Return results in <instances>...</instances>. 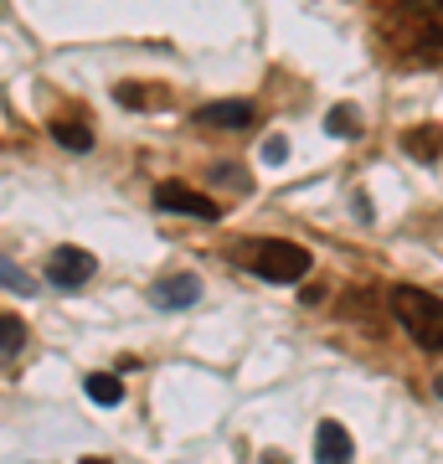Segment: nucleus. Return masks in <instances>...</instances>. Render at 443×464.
Returning <instances> with one entry per match:
<instances>
[{"label":"nucleus","instance_id":"nucleus-1","mask_svg":"<svg viewBox=\"0 0 443 464\" xmlns=\"http://www.w3.org/2000/svg\"><path fill=\"white\" fill-rule=\"evenodd\" d=\"M377 42L397 67H443V0H392L377 16Z\"/></svg>","mask_w":443,"mask_h":464},{"label":"nucleus","instance_id":"nucleus-4","mask_svg":"<svg viewBox=\"0 0 443 464\" xmlns=\"http://www.w3.org/2000/svg\"><path fill=\"white\" fill-rule=\"evenodd\" d=\"M197 130H253L258 124V103H247V99H222V103H207V109H197V119H191Z\"/></svg>","mask_w":443,"mask_h":464},{"label":"nucleus","instance_id":"nucleus-5","mask_svg":"<svg viewBox=\"0 0 443 464\" xmlns=\"http://www.w3.org/2000/svg\"><path fill=\"white\" fill-rule=\"evenodd\" d=\"M155 207L160 212H181V217H197V222H217V201L212 197H201V191H191V186H181V181H165V186H155Z\"/></svg>","mask_w":443,"mask_h":464},{"label":"nucleus","instance_id":"nucleus-10","mask_svg":"<svg viewBox=\"0 0 443 464\" xmlns=\"http://www.w3.org/2000/svg\"><path fill=\"white\" fill-rule=\"evenodd\" d=\"M124 109H165V93H149V83H119V93H114Z\"/></svg>","mask_w":443,"mask_h":464},{"label":"nucleus","instance_id":"nucleus-15","mask_svg":"<svg viewBox=\"0 0 443 464\" xmlns=\"http://www.w3.org/2000/svg\"><path fill=\"white\" fill-rule=\"evenodd\" d=\"M408 150L412 155H433V134H408Z\"/></svg>","mask_w":443,"mask_h":464},{"label":"nucleus","instance_id":"nucleus-11","mask_svg":"<svg viewBox=\"0 0 443 464\" xmlns=\"http://www.w3.org/2000/svg\"><path fill=\"white\" fill-rule=\"evenodd\" d=\"M88 398L99 402V408H114V402H124V382L109 377V372H93L88 377Z\"/></svg>","mask_w":443,"mask_h":464},{"label":"nucleus","instance_id":"nucleus-9","mask_svg":"<svg viewBox=\"0 0 443 464\" xmlns=\"http://www.w3.org/2000/svg\"><path fill=\"white\" fill-rule=\"evenodd\" d=\"M21 346H26V320H21V315H5V310H0V366L16 362Z\"/></svg>","mask_w":443,"mask_h":464},{"label":"nucleus","instance_id":"nucleus-6","mask_svg":"<svg viewBox=\"0 0 443 464\" xmlns=\"http://www.w3.org/2000/svg\"><path fill=\"white\" fill-rule=\"evenodd\" d=\"M93 253H82V248H57L47 253V284H57V289H78V284L93 279Z\"/></svg>","mask_w":443,"mask_h":464},{"label":"nucleus","instance_id":"nucleus-14","mask_svg":"<svg viewBox=\"0 0 443 464\" xmlns=\"http://www.w3.org/2000/svg\"><path fill=\"white\" fill-rule=\"evenodd\" d=\"M0 284H11V289H21V295L32 289V279H26V274H21L16 264H5V258H0Z\"/></svg>","mask_w":443,"mask_h":464},{"label":"nucleus","instance_id":"nucleus-8","mask_svg":"<svg viewBox=\"0 0 443 464\" xmlns=\"http://www.w3.org/2000/svg\"><path fill=\"white\" fill-rule=\"evenodd\" d=\"M314 459H356V444H351V433L335 418L314 429Z\"/></svg>","mask_w":443,"mask_h":464},{"label":"nucleus","instance_id":"nucleus-16","mask_svg":"<svg viewBox=\"0 0 443 464\" xmlns=\"http://www.w3.org/2000/svg\"><path fill=\"white\" fill-rule=\"evenodd\" d=\"M263 160H284V140H268L263 145Z\"/></svg>","mask_w":443,"mask_h":464},{"label":"nucleus","instance_id":"nucleus-13","mask_svg":"<svg viewBox=\"0 0 443 464\" xmlns=\"http://www.w3.org/2000/svg\"><path fill=\"white\" fill-rule=\"evenodd\" d=\"M330 134H345V140H356L361 134V109H351V103H341V109H330Z\"/></svg>","mask_w":443,"mask_h":464},{"label":"nucleus","instance_id":"nucleus-2","mask_svg":"<svg viewBox=\"0 0 443 464\" xmlns=\"http://www.w3.org/2000/svg\"><path fill=\"white\" fill-rule=\"evenodd\" d=\"M392 320L412 335L418 351H443V299L428 295V289H392Z\"/></svg>","mask_w":443,"mask_h":464},{"label":"nucleus","instance_id":"nucleus-17","mask_svg":"<svg viewBox=\"0 0 443 464\" xmlns=\"http://www.w3.org/2000/svg\"><path fill=\"white\" fill-rule=\"evenodd\" d=\"M433 392H438V398H443V372H438V382H433Z\"/></svg>","mask_w":443,"mask_h":464},{"label":"nucleus","instance_id":"nucleus-7","mask_svg":"<svg viewBox=\"0 0 443 464\" xmlns=\"http://www.w3.org/2000/svg\"><path fill=\"white\" fill-rule=\"evenodd\" d=\"M149 299H155V310H191V304L201 299V279H197V274L160 279L155 289H149Z\"/></svg>","mask_w":443,"mask_h":464},{"label":"nucleus","instance_id":"nucleus-12","mask_svg":"<svg viewBox=\"0 0 443 464\" xmlns=\"http://www.w3.org/2000/svg\"><path fill=\"white\" fill-rule=\"evenodd\" d=\"M52 134H57V145H67V150H88V145H93V130L78 124V119H57Z\"/></svg>","mask_w":443,"mask_h":464},{"label":"nucleus","instance_id":"nucleus-3","mask_svg":"<svg viewBox=\"0 0 443 464\" xmlns=\"http://www.w3.org/2000/svg\"><path fill=\"white\" fill-rule=\"evenodd\" d=\"M243 264L258 274V279L268 284H294L310 274V248H299V243H289V237H258V243H247Z\"/></svg>","mask_w":443,"mask_h":464}]
</instances>
